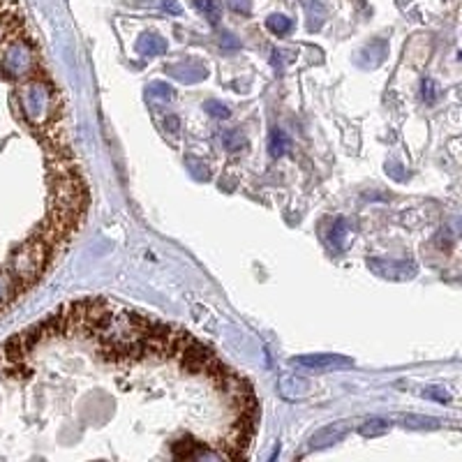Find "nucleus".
Wrapping results in <instances>:
<instances>
[{"instance_id":"7","label":"nucleus","mask_w":462,"mask_h":462,"mask_svg":"<svg viewBox=\"0 0 462 462\" xmlns=\"http://www.w3.org/2000/svg\"><path fill=\"white\" fill-rule=\"evenodd\" d=\"M277 391L289 403H298V400L308 398L312 393V382L301 375H282L277 379Z\"/></svg>"},{"instance_id":"22","label":"nucleus","mask_w":462,"mask_h":462,"mask_svg":"<svg viewBox=\"0 0 462 462\" xmlns=\"http://www.w3.org/2000/svg\"><path fill=\"white\" fill-rule=\"evenodd\" d=\"M423 398L439 400V403H448V400H451V396H448L446 391H441V389H427V391H423Z\"/></svg>"},{"instance_id":"19","label":"nucleus","mask_w":462,"mask_h":462,"mask_svg":"<svg viewBox=\"0 0 462 462\" xmlns=\"http://www.w3.org/2000/svg\"><path fill=\"white\" fill-rule=\"evenodd\" d=\"M148 91H151L153 98H160V100H172L174 98V88L162 84V81H155V84L148 86Z\"/></svg>"},{"instance_id":"9","label":"nucleus","mask_w":462,"mask_h":462,"mask_svg":"<svg viewBox=\"0 0 462 462\" xmlns=\"http://www.w3.org/2000/svg\"><path fill=\"white\" fill-rule=\"evenodd\" d=\"M391 421L407 427V430H437L439 427V418L421 416V414H393Z\"/></svg>"},{"instance_id":"10","label":"nucleus","mask_w":462,"mask_h":462,"mask_svg":"<svg viewBox=\"0 0 462 462\" xmlns=\"http://www.w3.org/2000/svg\"><path fill=\"white\" fill-rule=\"evenodd\" d=\"M137 51L141 53V56H146V58L165 56V53H167V42H165V37L158 35V33H144V35L137 39Z\"/></svg>"},{"instance_id":"12","label":"nucleus","mask_w":462,"mask_h":462,"mask_svg":"<svg viewBox=\"0 0 462 462\" xmlns=\"http://www.w3.org/2000/svg\"><path fill=\"white\" fill-rule=\"evenodd\" d=\"M389 432V421L384 418H368L363 425H358V434H363V437H382V434Z\"/></svg>"},{"instance_id":"25","label":"nucleus","mask_w":462,"mask_h":462,"mask_svg":"<svg viewBox=\"0 0 462 462\" xmlns=\"http://www.w3.org/2000/svg\"><path fill=\"white\" fill-rule=\"evenodd\" d=\"M460 60H462V51H460Z\"/></svg>"},{"instance_id":"21","label":"nucleus","mask_w":462,"mask_h":462,"mask_svg":"<svg viewBox=\"0 0 462 462\" xmlns=\"http://www.w3.org/2000/svg\"><path fill=\"white\" fill-rule=\"evenodd\" d=\"M160 5H162V10L169 12V15H174V17H181V15H183L181 3H176V0H160Z\"/></svg>"},{"instance_id":"2","label":"nucleus","mask_w":462,"mask_h":462,"mask_svg":"<svg viewBox=\"0 0 462 462\" xmlns=\"http://www.w3.org/2000/svg\"><path fill=\"white\" fill-rule=\"evenodd\" d=\"M53 255L51 246L44 239H30L12 255L10 273L15 277L17 291H26L42 277L46 264Z\"/></svg>"},{"instance_id":"23","label":"nucleus","mask_w":462,"mask_h":462,"mask_svg":"<svg viewBox=\"0 0 462 462\" xmlns=\"http://www.w3.org/2000/svg\"><path fill=\"white\" fill-rule=\"evenodd\" d=\"M423 100L434 102V81L432 79H423Z\"/></svg>"},{"instance_id":"5","label":"nucleus","mask_w":462,"mask_h":462,"mask_svg":"<svg viewBox=\"0 0 462 462\" xmlns=\"http://www.w3.org/2000/svg\"><path fill=\"white\" fill-rule=\"evenodd\" d=\"M351 430V421H333V423L319 427V430L312 434L308 441L310 451H322V448H329L333 444H338L340 439H344V434Z\"/></svg>"},{"instance_id":"15","label":"nucleus","mask_w":462,"mask_h":462,"mask_svg":"<svg viewBox=\"0 0 462 462\" xmlns=\"http://www.w3.org/2000/svg\"><path fill=\"white\" fill-rule=\"evenodd\" d=\"M346 239H349V231H346V224L342 220H338L335 224H333L331 234H329V241L335 246L338 250H342L346 246Z\"/></svg>"},{"instance_id":"14","label":"nucleus","mask_w":462,"mask_h":462,"mask_svg":"<svg viewBox=\"0 0 462 462\" xmlns=\"http://www.w3.org/2000/svg\"><path fill=\"white\" fill-rule=\"evenodd\" d=\"M194 5H196V10H199L213 26L220 21L222 10H220V5H217V0H194Z\"/></svg>"},{"instance_id":"11","label":"nucleus","mask_w":462,"mask_h":462,"mask_svg":"<svg viewBox=\"0 0 462 462\" xmlns=\"http://www.w3.org/2000/svg\"><path fill=\"white\" fill-rule=\"evenodd\" d=\"M266 28L273 33V35L284 37V35H289L291 28H294V21H291L289 17H284V15H270L266 19Z\"/></svg>"},{"instance_id":"6","label":"nucleus","mask_w":462,"mask_h":462,"mask_svg":"<svg viewBox=\"0 0 462 462\" xmlns=\"http://www.w3.org/2000/svg\"><path fill=\"white\" fill-rule=\"evenodd\" d=\"M368 266H370V270H375L377 275L386 277V280H409L412 275H416V264H412V261L370 259Z\"/></svg>"},{"instance_id":"20","label":"nucleus","mask_w":462,"mask_h":462,"mask_svg":"<svg viewBox=\"0 0 462 462\" xmlns=\"http://www.w3.org/2000/svg\"><path fill=\"white\" fill-rule=\"evenodd\" d=\"M229 8L241 12V15H250V10H252V0H229Z\"/></svg>"},{"instance_id":"8","label":"nucleus","mask_w":462,"mask_h":462,"mask_svg":"<svg viewBox=\"0 0 462 462\" xmlns=\"http://www.w3.org/2000/svg\"><path fill=\"white\" fill-rule=\"evenodd\" d=\"M169 74L174 79L183 81V84H199V81L208 77V70L199 63H178L169 67Z\"/></svg>"},{"instance_id":"24","label":"nucleus","mask_w":462,"mask_h":462,"mask_svg":"<svg viewBox=\"0 0 462 462\" xmlns=\"http://www.w3.org/2000/svg\"><path fill=\"white\" fill-rule=\"evenodd\" d=\"M222 44L231 46V49H239V46H241V42H239V39H234V35H222Z\"/></svg>"},{"instance_id":"3","label":"nucleus","mask_w":462,"mask_h":462,"mask_svg":"<svg viewBox=\"0 0 462 462\" xmlns=\"http://www.w3.org/2000/svg\"><path fill=\"white\" fill-rule=\"evenodd\" d=\"M0 70L10 79H30L37 72V56L33 51V44L24 37L10 39L0 46Z\"/></svg>"},{"instance_id":"18","label":"nucleus","mask_w":462,"mask_h":462,"mask_svg":"<svg viewBox=\"0 0 462 462\" xmlns=\"http://www.w3.org/2000/svg\"><path fill=\"white\" fill-rule=\"evenodd\" d=\"M203 107H206V111L213 115V118L224 120V118H229V115H231V109L227 104H222V102H217V100H208Z\"/></svg>"},{"instance_id":"4","label":"nucleus","mask_w":462,"mask_h":462,"mask_svg":"<svg viewBox=\"0 0 462 462\" xmlns=\"http://www.w3.org/2000/svg\"><path fill=\"white\" fill-rule=\"evenodd\" d=\"M289 363L294 368L301 370H312V372H333V370H346L354 365V358L342 356V354H303V356H291Z\"/></svg>"},{"instance_id":"17","label":"nucleus","mask_w":462,"mask_h":462,"mask_svg":"<svg viewBox=\"0 0 462 462\" xmlns=\"http://www.w3.org/2000/svg\"><path fill=\"white\" fill-rule=\"evenodd\" d=\"M222 141H224V146H227L229 151H241V148H246V146H248V139L243 137V132H241V130H229V132H224Z\"/></svg>"},{"instance_id":"1","label":"nucleus","mask_w":462,"mask_h":462,"mask_svg":"<svg viewBox=\"0 0 462 462\" xmlns=\"http://www.w3.org/2000/svg\"><path fill=\"white\" fill-rule=\"evenodd\" d=\"M19 102H21L24 118L33 127L44 132L56 127V120L60 115V100L56 88L46 84L44 79L39 77L24 79V84L19 86Z\"/></svg>"},{"instance_id":"13","label":"nucleus","mask_w":462,"mask_h":462,"mask_svg":"<svg viewBox=\"0 0 462 462\" xmlns=\"http://www.w3.org/2000/svg\"><path fill=\"white\" fill-rule=\"evenodd\" d=\"M268 148H270V155L273 158H280V155H284L287 153V148H289V139H287V134H284L282 130H270V137H268Z\"/></svg>"},{"instance_id":"16","label":"nucleus","mask_w":462,"mask_h":462,"mask_svg":"<svg viewBox=\"0 0 462 462\" xmlns=\"http://www.w3.org/2000/svg\"><path fill=\"white\" fill-rule=\"evenodd\" d=\"M15 294H19L17 284H15V277L8 275V273H0V305L8 303Z\"/></svg>"}]
</instances>
